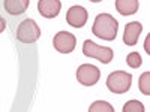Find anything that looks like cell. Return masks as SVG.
<instances>
[{
  "instance_id": "6da1fadb",
  "label": "cell",
  "mask_w": 150,
  "mask_h": 112,
  "mask_svg": "<svg viewBox=\"0 0 150 112\" xmlns=\"http://www.w3.org/2000/svg\"><path fill=\"white\" fill-rule=\"evenodd\" d=\"M92 32L95 36L104 41H114L119 32V21L110 14H99L95 18Z\"/></svg>"
},
{
  "instance_id": "7a4b0ae2",
  "label": "cell",
  "mask_w": 150,
  "mask_h": 112,
  "mask_svg": "<svg viewBox=\"0 0 150 112\" xmlns=\"http://www.w3.org/2000/svg\"><path fill=\"white\" fill-rule=\"evenodd\" d=\"M132 85V75L125 70H116L108 75L107 78V87L111 93L114 94H123L128 93Z\"/></svg>"
},
{
  "instance_id": "3957f363",
  "label": "cell",
  "mask_w": 150,
  "mask_h": 112,
  "mask_svg": "<svg viewBox=\"0 0 150 112\" xmlns=\"http://www.w3.org/2000/svg\"><path fill=\"white\" fill-rule=\"evenodd\" d=\"M41 36V29L36 24L35 20L32 18H26L24 21H21L17 27V39L21 43H33L39 39Z\"/></svg>"
},
{
  "instance_id": "277c9868",
  "label": "cell",
  "mask_w": 150,
  "mask_h": 112,
  "mask_svg": "<svg viewBox=\"0 0 150 112\" xmlns=\"http://www.w3.org/2000/svg\"><path fill=\"white\" fill-rule=\"evenodd\" d=\"M83 54L86 57L89 58H96L99 60L101 63L104 64H108L110 61L112 60V57H114V52H112V49L108 48V46H101L95 43L93 41L87 39L84 41V45H83Z\"/></svg>"
},
{
  "instance_id": "5b68a950",
  "label": "cell",
  "mask_w": 150,
  "mask_h": 112,
  "mask_svg": "<svg viewBox=\"0 0 150 112\" xmlns=\"http://www.w3.org/2000/svg\"><path fill=\"white\" fill-rule=\"evenodd\" d=\"M99 78H101V70L99 67L93 66V64H81L77 69V81L84 85V87H92L95 85Z\"/></svg>"
},
{
  "instance_id": "8992f818",
  "label": "cell",
  "mask_w": 150,
  "mask_h": 112,
  "mask_svg": "<svg viewBox=\"0 0 150 112\" xmlns=\"http://www.w3.org/2000/svg\"><path fill=\"white\" fill-rule=\"evenodd\" d=\"M77 45V39L75 36L69 32H59L54 37H53V46L62 54H69L75 49Z\"/></svg>"
},
{
  "instance_id": "52a82bcc",
  "label": "cell",
  "mask_w": 150,
  "mask_h": 112,
  "mask_svg": "<svg viewBox=\"0 0 150 112\" xmlns=\"http://www.w3.org/2000/svg\"><path fill=\"white\" fill-rule=\"evenodd\" d=\"M87 18H89V14H87L86 8H83L80 5L71 6L66 12V22L75 29L84 27V24L87 22Z\"/></svg>"
},
{
  "instance_id": "ba28073f",
  "label": "cell",
  "mask_w": 150,
  "mask_h": 112,
  "mask_svg": "<svg viewBox=\"0 0 150 112\" xmlns=\"http://www.w3.org/2000/svg\"><path fill=\"white\" fill-rule=\"evenodd\" d=\"M62 2L60 0H39L38 2V10L44 18H56L60 14Z\"/></svg>"
},
{
  "instance_id": "9c48e42d",
  "label": "cell",
  "mask_w": 150,
  "mask_h": 112,
  "mask_svg": "<svg viewBox=\"0 0 150 112\" xmlns=\"http://www.w3.org/2000/svg\"><path fill=\"white\" fill-rule=\"evenodd\" d=\"M143 32V26L141 22L138 21H132V22H128L125 26V33H123V42L132 46L138 42V37H140V33Z\"/></svg>"
},
{
  "instance_id": "30bf717a",
  "label": "cell",
  "mask_w": 150,
  "mask_h": 112,
  "mask_svg": "<svg viewBox=\"0 0 150 112\" xmlns=\"http://www.w3.org/2000/svg\"><path fill=\"white\" fill-rule=\"evenodd\" d=\"M30 0H3V8L9 15H21L27 10Z\"/></svg>"
},
{
  "instance_id": "8fae6325",
  "label": "cell",
  "mask_w": 150,
  "mask_h": 112,
  "mask_svg": "<svg viewBox=\"0 0 150 112\" xmlns=\"http://www.w3.org/2000/svg\"><path fill=\"white\" fill-rule=\"evenodd\" d=\"M116 9L120 15H134L138 10V0H116Z\"/></svg>"
},
{
  "instance_id": "7c38bea8",
  "label": "cell",
  "mask_w": 150,
  "mask_h": 112,
  "mask_svg": "<svg viewBox=\"0 0 150 112\" xmlns=\"http://www.w3.org/2000/svg\"><path fill=\"white\" fill-rule=\"evenodd\" d=\"M89 112H114V108L105 100H96L89 106Z\"/></svg>"
},
{
  "instance_id": "4fadbf2b",
  "label": "cell",
  "mask_w": 150,
  "mask_h": 112,
  "mask_svg": "<svg viewBox=\"0 0 150 112\" xmlns=\"http://www.w3.org/2000/svg\"><path fill=\"white\" fill-rule=\"evenodd\" d=\"M138 87H140V90H141L143 94H146V96L150 94V73L149 72H144L140 76Z\"/></svg>"
},
{
  "instance_id": "5bb4252c",
  "label": "cell",
  "mask_w": 150,
  "mask_h": 112,
  "mask_svg": "<svg viewBox=\"0 0 150 112\" xmlns=\"http://www.w3.org/2000/svg\"><path fill=\"white\" fill-rule=\"evenodd\" d=\"M123 112H144V105L138 100H128L123 105Z\"/></svg>"
},
{
  "instance_id": "9a60e30c",
  "label": "cell",
  "mask_w": 150,
  "mask_h": 112,
  "mask_svg": "<svg viewBox=\"0 0 150 112\" xmlns=\"http://www.w3.org/2000/svg\"><path fill=\"white\" fill-rule=\"evenodd\" d=\"M126 63L132 67V69H138L143 63V58L138 52H131L128 57H126Z\"/></svg>"
},
{
  "instance_id": "2e32d148",
  "label": "cell",
  "mask_w": 150,
  "mask_h": 112,
  "mask_svg": "<svg viewBox=\"0 0 150 112\" xmlns=\"http://www.w3.org/2000/svg\"><path fill=\"white\" fill-rule=\"evenodd\" d=\"M5 29H6V20L0 15V33H3Z\"/></svg>"
},
{
  "instance_id": "e0dca14e",
  "label": "cell",
  "mask_w": 150,
  "mask_h": 112,
  "mask_svg": "<svg viewBox=\"0 0 150 112\" xmlns=\"http://www.w3.org/2000/svg\"><path fill=\"white\" fill-rule=\"evenodd\" d=\"M92 3H99V2H102V0H90Z\"/></svg>"
}]
</instances>
